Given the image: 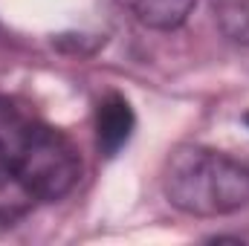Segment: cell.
Instances as JSON below:
<instances>
[{
	"label": "cell",
	"instance_id": "cell-1",
	"mask_svg": "<svg viewBox=\"0 0 249 246\" xmlns=\"http://www.w3.org/2000/svg\"><path fill=\"white\" fill-rule=\"evenodd\" d=\"M162 188L174 209L194 217H220L249 203V168L220 151L188 145L171 154Z\"/></svg>",
	"mask_w": 249,
	"mask_h": 246
},
{
	"label": "cell",
	"instance_id": "cell-2",
	"mask_svg": "<svg viewBox=\"0 0 249 246\" xmlns=\"http://www.w3.org/2000/svg\"><path fill=\"white\" fill-rule=\"evenodd\" d=\"M6 142L9 177L29 197L61 200L81 180V157L61 130L38 122H15Z\"/></svg>",
	"mask_w": 249,
	"mask_h": 246
},
{
	"label": "cell",
	"instance_id": "cell-3",
	"mask_svg": "<svg viewBox=\"0 0 249 246\" xmlns=\"http://www.w3.org/2000/svg\"><path fill=\"white\" fill-rule=\"evenodd\" d=\"M133 110L127 105V99L110 93L102 105H99V113H96V136H99V148L105 157H116L119 148L127 145L130 133H133Z\"/></svg>",
	"mask_w": 249,
	"mask_h": 246
},
{
	"label": "cell",
	"instance_id": "cell-4",
	"mask_svg": "<svg viewBox=\"0 0 249 246\" xmlns=\"http://www.w3.org/2000/svg\"><path fill=\"white\" fill-rule=\"evenodd\" d=\"M127 6L136 20H142L151 29H177L191 9L197 6V0H119Z\"/></svg>",
	"mask_w": 249,
	"mask_h": 246
},
{
	"label": "cell",
	"instance_id": "cell-5",
	"mask_svg": "<svg viewBox=\"0 0 249 246\" xmlns=\"http://www.w3.org/2000/svg\"><path fill=\"white\" fill-rule=\"evenodd\" d=\"M220 23L235 41L249 44V0H220Z\"/></svg>",
	"mask_w": 249,
	"mask_h": 246
},
{
	"label": "cell",
	"instance_id": "cell-6",
	"mask_svg": "<svg viewBox=\"0 0 249 246\" xmlns=\"http://www.w3.org/2000/svg\"><path fill=\"white\" fill-rule=\"evenodd\" d=\"M6 177H9V157H6V142L0 136V185H3Z\"/></svg>",
	"mask_w": 249,
	"mask_h": 246
},
{
	"label": "cell",
	"instance_id": "cell-7",
	"mask_svg": "<svg viewBox=\"0 0 249 246\" xmlns=\"http://www.w3.org/2000/svg\"><path fill=\"white\" fill-rule=\"evenodd\" d=\"M247 122H249V116H247Z\"/></svg>",
	"mask_w": 249,
	"mask_h": 246
}]
</instances>
